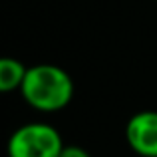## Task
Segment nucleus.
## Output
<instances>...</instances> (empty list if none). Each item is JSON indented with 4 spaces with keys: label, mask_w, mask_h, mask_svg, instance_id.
<instances>
[{
    "label": "nucleus",
    "mask_w": 157,
    "mask_h": 157,
    "mask_svg": "<svg viewBox=\"0 0 157 157\" xmlns=\"http://www.w3.org/2000/svg\"><path fill=\"white\" fill-rule=\"evenodd\" d=\"M24 101L36 111L54 113L64 109L74 98V82L64 68L38 64L28 68L20 88Z\"/></svg>",
    "instance_id": "f257e3e1"
},
{
    "label": "nucleus",
    "mask_w": 157,
    "mask_h": 157,
    "mask_svg": "<svg viewBox=\"0 0 157 157\" xmlns=\"http://www.w3.org/2000/svg\"><path fill=\"white\" fill-rule=\"evenodd\" d=\"M64 149L60 131L50 123L32 121L12 131L8 137V157H58Z\"/></svg>",
    "instance_id": "f03ea898"
},
{
    "label": "nucleus",
    "mask_w": 157,
    "mask_h": 157,
    "mask_svg": "<svg viewBox=\"0 0 157 157\" xmlns=\"http://www.w3.org/2000/svg\"><path fill=\"white\" fill-rule=\"evenodd\" d=\"M125 141L139 157H157V111L145 109L129 117Z\"/></svg>",
    "instance_id": "7ed1b4c3"
},
{
    "label": "nucleus",
    "mask_w": 157,
    "mask_h": 157,
    "mask_svg": "<svg viewBox=\"0 0 157 157\" xmlns=\"http://www.w3.org/2000/svg\"><path fill=\"white\" fill-rule=\"evenodd\" d=\"M28 68L20 60L10 56L0 58V94H10L22 88Z\"/></svg>",
    "instance_id": "20e7f679"
},
{
    "label": "nucleus",
    "mask_w": 157,
    "mask_h": 157,
    "mask_svg": "<svg viewBox=\"0 0 157 157\" xmlns=\"http://www.w3.org/2000/svg\"><path fill=\"white\" fill-rule=\"evenodd\" d=\"M58 157H92V155L80 145H64V149L60 151Z\"/></svg>",
    "instance_id": "39448f33"
}]
</instances>
